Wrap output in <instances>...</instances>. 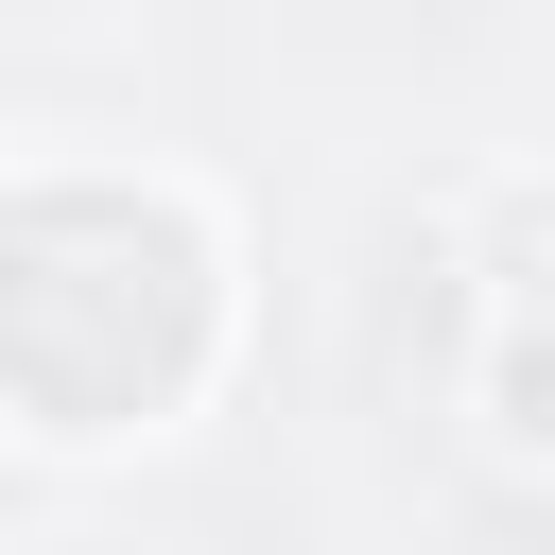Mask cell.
<instances>
[{
    "label": "cell",
    "instance_id": "1",
    "mask_svg": "<svg viewBox=\"0 0 555 555\" xmlns=\"http://www.w3.org/2000/svg\"><path fill=\"white\" fill-rule=\"evenodd\" d=\"M243 382V208L173 156L0 173V451L139 468Z\"/></svg>",
    "mask_w": 555,
    "mask_h": 555
},
{
    "label": "cell",
    "instance_id": "2",
    "mask_svg": "<svg viewBox=\"0 0 555 555\" xmlns=\"http://www.w3.org/2000/svg\"><path fill=\"white\" fill-rule=\"evenodd\" d=\"M468 434L520 486H555V295H486V330H468Z\"/></svg>",
    "mask_w": 555,
    "mask_h": 555
},
{
    "label": "cell",
    "instance_id": "3",
    "mask_svg": "<svg viewBox=\"0 0 555 555\" xmlns=\"http://www.w3.org/2000/svg\"><path fill=\"white\" fill-rule=\"evenodd\" d=\"M451 243H468V278H486V295H555V173H486Z\"/></svg>",
    "mask_w": 555,
    "mask_h": 555
}]
</instances>
